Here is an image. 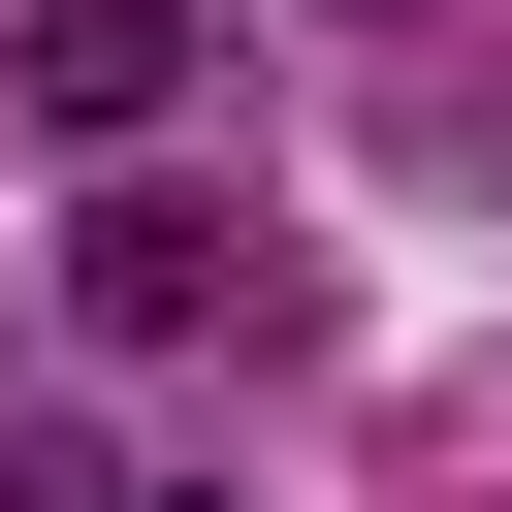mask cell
Listing matches in <instances>:
<instances>
[{"label": "cell", "mask_w": 512, "mask_h": 512, "mask_svg": "<svg viewBox=\"0 0 512 512\" xmlns=\"http://www.w3.org/2000/svg\"><path fill=\"white\" fill-rule=\"evenodd\" d=\"M224 288H256V224H224V192H160V128H128V160H96V224H64V320H96V352H192Z\"/></svg>", "instance_id": "obj_1"}, {"label": "cell", "mask_w": 512, "mask_h": 512, "mask_svg": "<svg viewBox=\"0 0 512 512\" xmlns=\"http://www.w3.org/2000/svg\"><path fill=\"white\" fill-rule=\"evenodd\" d=\"M192 64H224V0H0V96H32L64 160H128V128H192Z\"/></svg>", "instance_id": "obj_2"}, {"label": "cell", "mask_w": 512, "mask_h": 512, "mask_svg": "<svg viewBox=\"0 0 512 512\" xmlns=\"http://www.w3.org/2000/svg\"><path fill=\"white\" fill-rule=\"evenodd\" d=\"M0 512H128V448L96 416H0Z\"/></svg>", "instance_id": "obj_3"}, {"label": "cell", "mask_w": 512, "mask_h": 512, "mask_svg": "<svg viewBox=\"0 0 512 512\" xmlns=\"http://www.w3.org/2000/svg\"><path fill=\"white\" fill-rule=\"evenodd\" d=\"M128 512H224V480H128Z\"/></svg>", "instance_id": "obj_4"}, {"label": "cell", "mask_w": 512, "mask_h": 512, "mask_svg": "<svg viewBox=\"0 0 512 512\" xmlns=\"http://www.w3.org/2000/svg\"><path fill=\"white\" fill-rule=\"evenodd\" d=\"M416 32H448V0H416Z\"/></svg>", "instance_id": "obj_5"}]
</instances>
